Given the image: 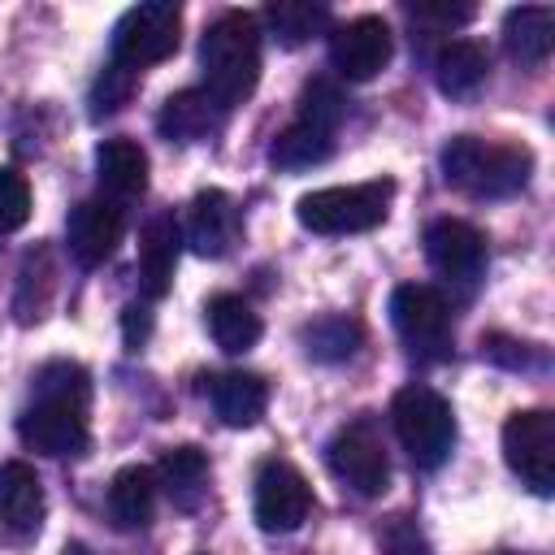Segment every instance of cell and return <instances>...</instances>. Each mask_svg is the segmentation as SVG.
I'll list each match as a JSON object with an SVG mask.
<instances>
[{
	"instance_id": "6da1fadb",
	"label": "cell",
	"mask_w": 555,
	"mask_h": 555,
	"mask_svg": "<svg viewBox=\"0 0 555 555\" xmlns=\"http://www.w3.org/2000/svg\"><path fill=\"white\" fill-rule=\"evenodd\" d=\"M199 74L225 113L243 104L260 82V22L243 9L221 13L199 39Z\"/></svg>"
},
{
	"instance_id": "7a4b0ae2",
	"label": "cell",
	"mask_w": 555,
	"mask_h": 555,
	"mask_svg": "<svg viewBox=\"0 0 555 555\" xmlns=\"http://www.w3.org/2000/svg\"><path fill=\"white\" fill-rule=\"evenodd\" d=\"M442 178L473 199H507L533 173V152L516 143H486L477 134H455L442 147Z\"/></svg>"
},
{
	"instance_id": "3957f363",
	"label": "cell",
	"mask_w": 555,
	"mask_h": 555,
	"mask_svg": "<svg viewBox=\"0 0 555 555\" xmlns=\"http://www.w3.org/2000/svg\"><path fill=\"white\" fill-rule=\"evenodd\" d=\"M390 195H395L390 178H373L356 186H321V191L299 195L295 217L312 234H364L386 221Z\"/></svg>"
},
{
	"instance_id": "277c9868",
	"label": "cell",
	"mask_w": 555,
	"mask_h": 555,
	"mask_svg": "<svg viewBox=\"0 0 555 555\" xmlns=\"http://www.w3.org/2000/svg\"><path fill=\"white\" fill-rule=\"evenodd\" d=\"M395 438L403 442L416 468H438L455 447V416L451 403L429 386H403L390 403Z\"/></svg>"
},
{
	"instance_id": "5b68a950",
	"label": "cell",
	"mask_w": 555,
	"mask_h": 555,
	"mask_svg": "<svg viewBox=\"0 0 555 555\" xmlns=\"http://www.w3.org/2000/svg\"><path fill=\"white\" fill-rule=\"evenodd\" d=\"M178 39H182V4L178 0H147V4L126 9L121 22L113 26V56L108 61L139 74L143 65L173 56Z\"/></svg>"
},
{
	"instance_id": "8992f818",
	"label": "cell",
	"mask_w": 555,
	"mask_h": 555,
	"mask_svg": "<svg viewBox=\"0 0 555 555\" xmlns=\"http://www.w3.org/2000/svg\"><path fill=\"white\" fill-rule=\"evenodd\" d=\"M390 325L403 338V347L421 360H447L451 356V308L442 291L408 282L390 295Z\"/></svg>"
},
{
	"instance_id": "52a82bcc",
	"label": "cell",
	"mask_w": 555,
	"mask_h": 555,
	"mask_svg": "<svg viewBox=\"0 0 555 555\" xmlns=\"http://www.w3.org/2000/svg\"><path fill=\"white\" fill-rule=\"evenodd\" d=\"M325 455H330L334 477H338L347 490L364 494V499H377V494L386 490V481H390V455H386L382 429H377L369 416L347 421V425L330 438Z\"/></svg>"
},
{
	"instance_id": "ba28073f",
	"label": "cell",
	"mask_w": 555,
	"mask_h": 555,
	"mask_svg": "<svg viewBox=\"0 0 555 555\" xmlns=\"http://www.w3.org/2000/svg\"><path fill=\"white\" fill-rule=\"evenodd\" d=\"M503 460L533 494H551L555 490V416L546 408L512 412L503 425Z\"/></svg>"
},
{
	"instance_id": "9c48e42d",
	"label": "cell",
	"mask_w": 555,
	"mask_h": 555,
	"mask_svg": "<svg viewBox=\"0 0 555 555\" xmlns=\"http://www.w3.org/2000/svg\"><path fill=\"white\" fill-rule=\"evenodd\" d=\"M17 438L39 451V455H52V460H69V455H82L87 442H91V429H87V403L78 399H48V395H35L22 416H17Z\"/></svg>"
},
{
	"instance_id": "30bf717a",
	"label": "cell",
	"mask_w": 555,
	"mask_h": 555,
	"mask_svg": "<svg viewBox=\"0 0 555 555\" xmlns=\"http://www.w3.org/2000/svg\"><path fill=\"white\" fill-rule=\"evenodd\" d=\"M312 512V486L304 481V473L286 460H264L256 473V499H251V516L264 533H291L308 520Z\"/></svg>"
},
{
	"instance_id": "8fae6325",
	"label": "cell",
	"mask_w": 555,
	"mask_h": 555,
	"mask_svg": "<svg viewBox=\"0 0 555 555\" xmlns=\"http://www.w3.org/2000/svg\"><path fill=\"white\" fill-rule=\"evenodd\" d=\"M425 256L438 278H447L460 291H473L486 273V238L477 225L460 217H438L425 230Z\"/></svg>"
},
{
	"instance_id": "7c38bea8",
	"label": "cell",
	"mask_w": 555,
	"mask_h": 555,
	"mask_svg": "<svg viewBox=\"0 0 555 555\" xmlns=\"http://www.w3.org/2000/svg\"><path fill=\"white\" fill-rule=\"evenodd\" d=\"M390 52H395V39H390V26L373 13L364 17H351L343 22L334 35H330V65L347 78V82H369L377 78L386 65H390Z\"/></svg>"
},
{
	"instance_id": "4fadbf2b",
	"label": "cell",
	"mask_w": 555,
	"mask_h": 555,
	"mask_svg": "<svg viewBox=\"0 0 555 555\" xmlns=\"http://www.w3.org/2000/svg\"><path fill=\"white\" fill-rule=\"evenodd\" d=\"M121 234H126L121 208H113L108 199H82L78 208H69L65 243H69V256H74L82 269L104 264V260L117 251Z\"/></svg>"
},
{
	"instance_id": "5bb4252c",
	"label": "cell",
	"mask_w": 555,
	"mask_h": 555,
	"mask_svg": "<svg viewBox=\"0 0 555 555\" xmlns=\"http://www.w3.org/2000/svg\"><path fill=\"white\" fill-rule=\"evenodd\" d=\"M238 230H243V217H238V204L225 195V191H199L186 208V243L195 256H225L234 243H238Z\"/></svg>"
},
{
	"instance_id": "9a60e30c",
	"label": "cell",
	"mask_w": 555,
	"mask_h": 555,
	"mask_svg": "<svg viewBox=\"0 0 555 555\" xmlns=\"http://www.w3.org/2000/svg\"><path fill=\"white\" fill-rule=\"evenodd\" d=\"M43 525V486L30 464L4 460L0 464V533L13 542L35 538Z\"/></svg>"
},
{
	"instance_id": "2e32d148",
	"label": "cell",
	"mask_w": 555,
	"mask_h": 555,
	"mask_svg": "<svg viewBox=\"0 0 555 555\" xmlns=\"http://www.w3.org/2000/svg\"><path fill=\"white\" fill-rule=\"evenodd\" d=\"M225 121V108L204 91V87H191V91H178L160 104L156 113V130L173 143H204L221 130Z\"/></svg>"
},
{
	"instance_id": "e0dca14e",
	"label": "cell",
	"mask_w": 555,
	"mask_h": 555,
	"mask_svg": "<svg viewBox=\"0 0 555 555\" xmlns=\"http://www.w3.org/2000/svg\"><path fill=\"white\" fill-rule=\"evenodd\" d=\"M178 247H182V230H178V221L169 212H156L139 230V282H143L147 299H160L173 286Z\"/></svg>"
},
{
	"instance_id": "ac0fdd59",
	"label": "cell",
	"mask_w": 555,
	"mask_h": 555,
	"mask_svg": "<svg viewBox=\"0 0 555 555\" xmlns=\"http://www.w3.org/2000/svg\"><path fill=\"white\" fill-rule=\"evenodd\" d=\"M208 395H212V412H217L221 425H230V429L256 425V421L264 416V408H269V386H264V377H260V373H243V369L217 373L212 386H208Z\"/></svg>"
},
{
	"instance_id": "d6986e66",
	"label": "cell",
	"mask_w": 555,
	"mask_h": 555,
	"mask_svg": "<svg viewBox=\"0 0 555 555\" xmlns=\"http://www.w3.org/2000/svg\"><path fill=\"white\" fill-rule=\"evenodd\" d=\"M156 494H160L156 468H147V464L117 468L108 481V520L117 529H143L156 512Z\"/></svg>"
},
{
	"instance_id": "ffe728a7",
	"label": "cell",
	"mask_w": 555,
	"mask_h": 555,
	"mask_svg": "<svg viewBox=\"0 0 555 555\" xmlns=\"http://www.w3.org/2000/svg\"><path fill=\"white\" fill-rule=\"evenodd\" d=\"M486 74H490V56L473 39H451L434 56V82L451 100H473L486 87Z\"/></svg>"
},
{
	"instance_id": "44dd1931",
	"label": "cell",
	"mask_w": 555,
	"mask_h": 555,
	"mask_svg": "<svg viewBox=\"0 0 555 555\" xmlns=\"http://www.w3.org/2000/svg\"><path fill=\"white\" fill-rule=\"evenodd\" d=\"M95 178L113 199H139L147 191V152L134 139H104L95 147Z\"/></svg>"
},
{
	"instance_id": "7402d4cb",
	"label": "cell",
	"mask_w": 555,
	"mask_h": 555,
	"mask_svg": "<svg viewBox=\"0 0 555 555\" xmlns=\"http://www.w3.org/2000/svg\"><path fill=\"white\" fill-rule=\"evenodd\" d=\"M156 486L178 512H195L208 494V455L199 447H173L156 464Z\"/></svg>"
},
{
	"instance_id": "603a6c76",
	"label": "cell",
	"mask_w": 555,
	"mask_h": 555,
	"mask_svg": "<svg viewBox=\"0 0 555 555\" xmlns=\"http://www.w3.org/2000/svg\"><path fill=\"white\" fill-rule=\"evenodd\" d=\"M503 43L507 56L520 65H542L555 48V13L542 4H520L503 17Z\"/></svg>"
},
{
	"instance_id": "cb8c5ba5",
	"label": "cell",
	"mask_w": 555,
	"mask_h": 555,
	"mask_svg": "<svg viewBox=\"0 0 555 555\" xmlns=\"http://www.w3.org/2000/svg\"><path fill=\"white\" fill-rule=\"evenodd\" d=\"M208 334L225 356H243L260 343V312L243 295H212L208 299Z\"/></svg>"
},
{
	"instance_id": "d4e9b609",
	"label": "cell",
	"mask_w": 555,
	"mask_h": 555,
	"mask_svg": "<svg viewBox=\"0 0 555 555\" xmlns=\"http://www.w3.org/2000/svg\"><path fill=\"white\" fill-rule=\"evenodd\" d=\"M330 152H334V130L295 117V121L273 139L269 160H273L278 169H291V173H295V169H312V165H321Z\"/></svg>"
},
{
	"instance_id": "484cf974",
	"label": "cell",
	"mask_w": 555,
	"mask_h": 555,
	"mask_svg": "<svg viewBox=\"0 0 555 555\" xmlns=\"http://www.w3.org/2000/svg\"><path fill=\"white\" fill-rule=\"evenodd\" d=\"M264 22H269V35L282 48H299V43H308L312 35H321L330 26V9L308 4V0H273L264 9Z\"/></svg>"
},
{
	"instance_id": "4316f807",
	"label": "cell",
	"mask_w": 555,
	"mask_h": 555,
	"mask_svg": "<svg viewBox=\"0 0 555 555\" xmlns=\"http://www.w3.org/2000/svg\"><path fill=\"white\" fill-rule=\"evenodd\" d=\"M299 338H304V351H308L312 360L338 364V360L356 356V347H360V325H356L351 317H343V312H330V317H317L312 325H304Z\"/></svg>"
},
{
	"instance_id": "83f0119b",
	"label": "cell",
	"mask_w": 555,
	"mask_h": 555,
	"mask_svg": "<svg viewBox=\"0 0 555 555\" xmlns=\"http://www.w3.org/2000/svg\"><path fill=\"white\" fill-rule=\"evenodd\" d=\"M87 373L78 369V364H69V360H52V364H43L35 377H30V395H48V399H78V403H87Z\"/></svg>"
},
{
	"instance_id": "f1b7e54d",
	"label": "cell",
	"mask_w": 555,
	"mask_h": 555,
	"mask_svg": "<svg viewBox=\"0 0 555 555\" xmlns=\"http://www.w3.org/2000/svg\"><path fill=\"white\" fill-rule=\"evenodd\" d=\"M30 221V182L17 169H0V234H13Z\"/></svg>"
},
{
	"instance_id": "f546056e",
	"label": "cell",
	"mask_w": 555,
	"mask_h": 555,
	"mask_svg": "<svg viewBox=\"0 0 555 555\" xmlns=\"http://www.w3.org/2000/svg\"><path fill=\"white\" fill-rule=\"evenodd\" d=\"M299 117L304 121H317L325 130H338V121H343V95H338V87L325 82V78L308 82L304 95H299Z\"/></svg>"
},
{
	"instance_id": "4dcf8cb0",
	"label": "cell",
	"mask_w": 555,
	"mask_h": 555,
	"mask_svg": "<svg viewBox=\"0 0 555 555\" xmlns=\"http://www.w3.org/2000/svg\"><path fill=\"white\" fill-rule=\"evenodd\" d=\"M134 87H139V74H134V69H126V65H117V61H108V65H104V74L95 78V91H91L95 113H117V108L134 95Z\"/></svg>"
},
{
	"instance_id": "1f68e13d",
	"label": "cell",
	"mask_w": 555,
	"mask_h": 555,
	"mask_svg": "<svg viewBox=\"0 0 555 555\" xmlns=\"http://www.w3.org/2000/svg\"><path fill=\"white\" fill-rule=\"evenodd\" d=\"M481 356H486L490 364H503V369H533V364L542 360V351H538L533 343H516V338H507V334H486V338H481Z\"/></svg>"
},
{
	"instance_id": "d6a6232c",
	"label": "cell",
	"mask_w": 555,
	"mask_h": 555,
	"mask_svg": "<svg viewBox=\"0 0 555 555\" xmlns=\"http://www.w3.org/2000/svg\"><path fill=\"white\" fill-rule=\"evenodd\" d=\"M382 551L386 555H429L421 529L408 516H390V525L382 529Z\"/></svg>"
},
{
	"instance_id": "836d02e7",
	"label": "cell",
	"mask_w": 555,
	"mask_h": 555,
	"mask_svg": "<svg viewBox=\"0 0 555 555\" xmlns=\"http://www.w3.org/2000/svg\"><path fill=\"white\" fill-rule=\"evenodd\" d=\"M412 13L438 26H464L473 17V4H412Z\"/></svg>"
},
{
	"instance_id": "e575fe53",
	"label": "cell",
	"mask_w": 555,
	"mask_h": 555,
	"mask_svg": "<svg viewBox=\"0 0 555 555\" xmlns=\"http://www.w3.org/2000/svg\"><path fill=\"white\" fill-rule=\"evenodd\" d=\"M121 330H126V347L134 351V347L147 338V330H152V317H147V308L130 304V308H126V317H121Z\"/></svg>"
},
{
	"instance_id": "d590c367",
	"label": "cell",
	"mask_w": 555,
	"mask_h": 555,
	"mask_svg": "<svg viewBox=\"0 0 555 555\" xmlns=\"http://www.w3.org/2000/svg\"><path fill=\"white\" fill-rule=\"evenodd\" d=\"M499 555H516V551H499Z\"/></svg>"
}]
</instances>
